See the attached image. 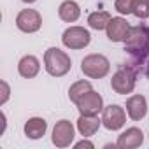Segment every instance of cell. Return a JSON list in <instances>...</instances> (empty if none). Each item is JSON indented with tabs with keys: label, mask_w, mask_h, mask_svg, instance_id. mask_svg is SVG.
Returning a JSON list of instances; mask_svg holds the SVG:
<instances>
[{
	"label": "cell",
	"mask_w": 149,
	"mask_h": 149,
	"mask_svg": "<svg viewBox=\"0 0 149 149\" xmlns=\"http://www.w3.org/2000/svg\"><path fill=\"white\" fill-rule=\"evenodd\" d=\"M46 68H47V72L51 76H63V74L70 68V60L60 49L51 47L46 53Z\"/></svg>",
	"instance_id": "obj_1"
},
{
	"label": "cell",
	"mask_w": 149,
	"mask_h": 149,
	"mask_svg": "<svg viewBox=\"0 0 149 149\" xmlns=\"http://www.w3.org/2000/svg\"><path fill=\"white\" fill-rule=\"evenodd\" d=\"M130 54H132V68L135 72L144 74L146 77H149V33H147L144 44Z\"/></svg>",
	"instance_id": "obj_2"
},
{
	"label": "cell",
	"mask_w": 149,
	"mask_h": 149,
	"mask_svg": "<svg viewBox=\"0 0 149 149\" xmlns=\"http://www.w3.org/2000/svg\"><path fill=\"white\" fill-rule=\"evenodd\" d=\"M107 70H109V61L100 54L98 56L93 54V56H88L86 60H83V72L91 77H102L107 74Z\"/></svg>",
	"instance_id": "obj_3"
},
{
	"label": "cell",
	"mask_w": 149,
	"mask_h": 149,
	"mask_svg": "<svg viewBox=\"0 0 149 149\" xmlns=\"http://www.w3.org/2000/svg\"><path fill=\"white\" fill-rule=\"evenodd\" d=\"M133 77H135V72L126 67V68H121L118 74H116V77L112 79V88L118 91V93H128L132 91L133 88Z\"/></svg>",
	"instance_id": "obj_4"
},
{
	"label": "cell",
	"mask_w": 149,
	"mask_h": 149,
	"mask_svg": "<svg viewBox=\"0 0 149 149\" xmlns=\"http://www.w3.org/2000/svg\"><path fill=\"white\" fill-rule=\"evenodd\" d=\"M90 42V33L83 28H70L63 33V44L68 47H84Z\"/></svg>",
	"instance_id": "obj_5"
},
{
	"label": "cell",
	"mask_w": 149,
	"mask_h": 149,
	"mask_svg": "<svg viewBox=\"0 0 149 149\" xmlns=\"http://www.w3.org/2000/svg\"><path fill=\"white\" fill-rule=\"evenodd\" d=\"M130 33V26L126 25L125 19L121 18H112L107 25V37L114 42H119V40H126Z\"/></svg>",
	"instance_id": "obj_6"
},
{
	"label": "cell",
	"mask_w": 149,
	"mask_h": 149,
	"mask_svg": "<svg viewBox=\"0 0 149 149\" xmlns=\"http://www.w3.org/2000/svg\"><path fill=\"white\" fill-rule=\"evenodd\" d=\"M40 23H42L40 16L35 11H32V9L23 11L18 16V28L23 30V32H35V30L40 28Z\"/></svg>",
	"instance_id": "obj_7"
},
{
	"label": "cell",
	"mask_w": 149,
	"mask_h": 149,
	"mask_svg": "<svg viewBox=\"0 0 149 149\" xmlns=\"http://www.w3.org/2000/svg\"><path fill=\"white\" fill-rule=\"evenodd\" d=\"M77 104H79V109H81L84 114H88V116H91V114H95V112H98V111L102 109V98H100V95L95 93V91H91V90H90V91L84 95V98L79 100Z\"/></svg>",
	"instance_id": "obj_8"
},
{
	"label": "cell",
	"mask_w": 149,
	"mask_h": 149,
	"mask_svg": "<svg viewBox=\"0 0 149 149\" xmlns=\"http://www.w3.org/2000/svg\"><path fill=\"white\" fill-rule=\"evenodd\" d=\"M123 123H125V114H123V111L118 105H111V107L105 109V112H104V125L109 130H118L119 126H123Z\"/></svg>",
	"instance_id": "obj_9"
},
{
	"label": "cell",
	"mask_w": 149,
	"mask_h": 149,
	"mask_svg": "<svg viewBox=\"0 0 149 149\" xmlns=\"http://www.w3.org/2000/svg\"><path fill=\"white\" fill-rule=\"evenodd\" d=\"M74 137V130L67 121H61L56 128H54V135H53V142L58 146H65L67 142H70Z\"/></svg>",
	"instance_id": "obj_10"
},
{
	"label": "cell",
	"mask_w": 149,
	"mask_h": 149,
	"mask_svg": "<svg viewBox=\"0 0 149 149\" xmlns=\"http://www.w3.org/2000/svg\"><path fill=\"white\" fill-rule=\"evenodd\" d=\"M25 132H26V135H28L30 139H39V137H42L44 132H46V121L40 119V118L30 119V121L25 125Z\"/></svg>",
	"instance_id": "obj_11"
},
{
	"label": "cell",
	"mask_w": 149,
	"mask_h": 149,
	"mask_svg": "<svg viewBox=\"0 0 149 149\" xmlns=\"http://www.w3.org/2000/svg\"><path fill=\"white\" fill-rule=\"evenodd\" d=\"M39 72V61L33 56H25L19 61V74L23 77H33Z\"/></svg>",
	"instance_id": "obj_12"
},
{
	"label": "cell",
	"mask_w": 149,
	"mask_h": 149,
	"mask_svg": "<svg viewBox=\"0 0 149 149\" xmlns=\"http://www.w3.org/2000/svg\"><path fill=\"white\" fill-rule=\"evenodd\" d=\"M128 114L133 119H140L146 114V100L142 97H133L128 102Z\"/></svg>",
	"instance_id": "obj_13"
},
{
	"label": "cell",
	"mask_w": 149,
	"mask_h": 149,
	"mask_svg": "<svg viewBox=\"0 0 149 149\" xmlns=\"http://www.w3.org/2000/svg\"><path fill=\"white\" fill-rule=\"evenodd\" d=\"M60 18L65 21H76L79 18V7L76 2H63L60 7Z\"/></svg>",
	"instance_id": "obj_14"
},
{
	"label": "cell",
	"mask_w": 149,
	"mask_h": 149,
	"mask_svg": "<svg viewBox=\"0 0 149 149\" xmlns=\"http://www.w3.org/2000/svg\"><path fill=\"white\" fill-rule=\"evenodd\" d=\"M140 142H142V132L137 130V128L128 130L119 139V146H139Z\"/></svg>",
	"instance_id": "obj_15"
},
{
	"label": "cell",
	"mask_w": 149,
	"mask_h": 149,
	"mask_svg": "<svg viewBox=\"0 0 149 149\" xmlns=\"http://www.w3.org/2000/svg\"><path fill=\"white\" fill-rule=\"evenodd\" d=\"M90 26L95 28V30H102V28H107L109 21H111V16L107 13H93L90 16Z\"/></svg>",
	"instance_id": "obj_16"
},
{
	"label": "cell",
	"mask_w": 149,
	"mask_h": 149,
	"mask_svg": "<svg viewBox=\"0 0 149 149\" xmlns=\"http://www.w3.org/2000/svg\"><path fill=\"white\" fill-rule=\"evenodd\" d=\"M97 126H98V119L88 118V114H84V116L79 119V130H81L83 135H91Z\"/></svg>",
	"instance_id": "obj_17"
},
{
	"label": "cell",
	"mask_w": 149,
	"mask_h": 149,
	"mask_svg": "<svg viewBox=\"0 0 149 149\" xmlns=\"http://www.w3.org/2000/svg\"><path fill=\"white\" fill-rule=\"evenodd\" d=\"M132 13L139 18H147L149 16V0H135Z\"/></svg>",
	"instance_id": "obj_18"
},
{
	"label": "cell",
	"mask_w": 149,
	"mask_h": 149,
	"mask_svg": "<svg viewBox=\"0 0 149 149\" xmlns=\"http://www.w3.org/2000/svg\"><path fill=\"white\" fill-rule=\"evenodd\" d=\"M133 2H135V0H118V2H116V9L121 14H128V13L133 11Z\"/></svg>",
	"instance_id": "obj_19"
},
{
	"label": "cell",
	"mask_w": 149,
	"mask_h": 149,
	"mask_svg": "<svg viewBox=\"0 0 149 149\" xmlns=\"http://www.w3.org/2000/svg\"><path fill=\"white\" fill-rule=\"evenodd\" d=\"M25 2H35V0H25Z\"/></svg>",
	"instance_id": "obj_20"
}]
</instances>
